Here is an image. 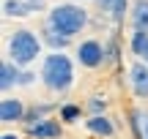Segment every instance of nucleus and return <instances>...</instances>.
Instances as JSON below:
<instances>
[{"label":"nucleus","instance_id":"f257e3e1","mask_svg":"<svg viewBox=\"0 0 148 139\" xmlns=\"http://www.w3.org/2000/svg\"><path fill=\"white\" fill-rule=\"evenodd\" d=\"M74 63H77V60H71L69 55H63V52L44 55L41 68H38L41 85L47 87L49 93H58V96L69 93L71 85H74Z\"/></svg>","mask_w":148,"mask_h":139},{"label":"nucleus","instance_id":"f03ea898","mask_svg":"<svg viewBox=\"0 0 148 139\" xmlns=\"http://www.w3.org/2000/svg\"><path fill=\"white\" fill-rule=\"evenodd\" d=\"M44 27H49V30L60 33L66 38H74L77 33H82L88 27V11L79 3H58L47 11Z\"/></svg>","mask_w":148,"mask_h":139},{"label":"nucleus","instance_id":"7ed1b4c3","mask_svg":"<svg viewBox=\"0 0 148 139\" xmlns=\"http://www.w3.org/2000/svg\"><path fill=\"white\" fill-rule=\"evenodd\" d=\"M41 49H44L41 33L30 30V27H19L8 36V60L16 63L19 68H27L30 63H36L41 57Z\"/></svg>","mask_w":148,"mask_h":139},{"label":"nucleus","instance_id":"20e7f679","mask_svg":"<svg viewBox=\"0 0 148 139\" xmlns=\"http://www.w3.org/2000/svg\"><path fill=\"white\" fill-rule=\"evenodd\" d=\"M74 60H77L82 68H101L107 65V47L99 41V38H85L74 47Z\"/></svg>","mask_w":148,"mask_h":139},{"label":"nucleus","instance_id":"39448f33","mask_svg":"<svg viewBox=\"0 0 148 139\" xmlns=\"http://www.w3.org/2000/svg\"><path fill=\"white\" fill-rule=\"evenodd\" d=\"M25 112L27 104L22 98H0V123L3 126H14V123H25Z\"/></svg>","mask_w":148,"mask_h":139},{"label":"nucleus","instance_id":"423d86ee","mask_svg":"<svg viewBox=\"0 0 148 139\" xmlns=\"http://www.w3.org/2000/svg\"><path fill=\"white\" fill-rule=\"evenodd\" d=\"M129 87H132L134 98H148V63L134 60L129 65Z\"/></svg>","mask_w":148,"mask_h":139},{"label":"nucleus","instance_id":"0eeeda50","mask_svg":"<svg viewBox=\"0 0 148 139\" xmlns=\"http://www.w3.org/2000/svg\"><path fill=\"white\" fill-rule=\"evenodd\" d=\"M55 109H60L58 104H47V101H33L30 107H27L25 112V128H30V126H38L41 120H49L52 117Z\"/></svg>","mask_w":148,"mask_h":139},{"label":"nucleus","instance_id":"6e6552de","mask_svg":"<svg viewBox=\"0 0 148 139\" xmlns=\"http://www.w3.org/2000/svg\"><path fill=\"white\" fill-rule=\"evenodd\" d=\"M96 5H99V11L107 14L115 25H121V22L129 16V8H132L129 0H96Z\"/></svg>","mask_w":148,"mask_h":139},{"label":"nucleus","instance_id":"1a4fd4ad","mask_svg":"<svg viewBox=\"0 0 148 139\" xmlns=\"http://www.w3.org/2000/svg\"><path fill=\"white\" fill-rule=\"evenodd\" d=\"M60 134H63V123L55 120V117L41 120L38 126H30L27 128V136L30 139H60Z\"/></svg>","mask_w":148,"mask_h":139},{"label":"nucleus","instance_id":"9d476101","mask_svg":"<svg viewBox=\"0 0 148 139\" xmlns=\"http://www.w3.org/2000/svg\"><path fill=\"white\" fill-rule=\"evenodd\" d=\"M19 76H22V68L5 57L3 63H0V90L8 93L11 87H19Z\"/></svg>","mask_w":148,"mask_h":139},{"label":"nucleus","instance_id":"9b49d317","mask_svg":"<svg viewBox=\"0 0 148 139\" xmlns=\"http://www.w3.org/2000/svg\"><path fill=\"white\" fill-rule=\"evenodd\" d=\"M85 131L93 136H115V123L110 115H96V117L85 120Z\"/></svg>","mask_w":148,"mask_h":139},{"label":"nucleus","instance_id":"f8f14e48","mask_svg":"<svg viewBox=\"0 0 148 139\" xmlns=\"http://www.w3.org/2000/svg\"><path fill=\"white\" fill-rule=\"evenodd\" d=\"M129 25H132V30H145L148 33V0H132Z\"/></svg>","mask_w":148,"mask_h":139},{"label":"nucleus","instance_id":"ddd939ff","mask_svg":"<svg viewBox=\"0 0 148 139\" xmlns=\"http://www.w3.org/2000/svg\"><path fill=\"white\" fill-rule=\"evenodd\" d=\"M41 41H44V47H49L52 52H63V49L71 47V38L60 36V33L49 30V27H41Z\"/></svg>","mask_w":148,"mask_h":139},{"label":"nucleus","instance_id":"4468645a","mask_svg":"<svg viewBox=\"0 0 148 139\" xmlns=\"http://www.w3.org/2000/svg\"><path fill=\"white\" fill-rule=\"evenodd\" d=\"M33 8L27 0H3V16H14V19H22V16H30Z\"/></svg>","mask_w":148,"mask_h":139},{"label":"nucleus","instance_id":"2eb2a0df","mask_svg":"<svg viewBox=\"0 0 148 139\" xmlns=\"http://www.w3.org/2000/svg\"><path fill=\"white\" fill-rule=\"evenodd\" d=\"M82 112H85V107H79V104H74V101H66V104H60V109H58V117H60V123L71 126V123H79Z\"/></svg>","mask_w":148,"mask_h":139},{"label":"nucleus","instance_id":"dca6fc26","mask_svg":"<svg viewBox=\"0 0 148 139\" xmlns=\"http://www.w3.org/2000/svg\"><path fill=\"white\" fill-rule=\"evenodd\" d=\"M145 126H148V115L143 109H132L129 112V128H132L134 139H145Z\"/></svg>","mask_w":148,"mask_h":139},{"label":"nucleus","instance_id":"f3484780","mask_svg":"<svg viewBox=\"0 0 148 139\" xmlns=\"http://www.w3.org/2000/svg\"><path fill=\"white\" fill-rule=\"evenodd\" d=\"M85 112H88V117H96V115H107V98L104 96H90L88 104H85Z\"/></svg>","mask_w":148,"mask_h":139},{"label":"nucleus","instance_id":"a211bd4d","mask_svg":"<svg viewBox=\"0 0 148 139\" xmlns=\"http://www.w3.org/2000/svg\"><path fill=\"white\" fill-rule=\"evenodd\" d=\"M145 47H148V33H145V30H132V38H129V49L137 55V60H140V55L145 52Z\"/></svg>","mask_w":148,"mask_h":139},{"label":"nucleus","instance_id":"6ab92c4d","mask_svg":"<svg viewBox=\"0 0 148 139\" xmlns=\"http://www.w3.org/2000/svg\"><path fill=\"white\" fill-rule=\"evenodd\" d=\"M104 47H107V65H118V63H121V47H118V38H110Z\"/></svg>","mask_w":148,"mask_h":139},{"label":"nucleus","instance_id":"aec40b11","mask_svg":"<svg viewBox=\"0 0 148 139\" xmlns=\"http://www.w3.org/2000/svg\"><path fill=\"white\" fill-rule=\"evenodd\" d=\"M36 82V74H33L30 68H22V76H19V87H27Z\"/></svg>","mask_w":148,"mask_h":139},{"label":"nucleus","instance_id":"412c9836","mask_svg":"<svg viewBox=\"0 0 148 139\" xmlns=\"http://www.w3.org/2000/svg\"><path fill=\"white\" fill-rule=\"evenodd\" d=\"M27 3H30L33 11H41V8H44V0H27Z\"/></svg>","mask_w":148,"mask_h":139},{"label":"nucleus","instance_id":"4be33fe9","mask_svg":"<svg viewBox=\"0 0 148 139\" xmlns=\"http://www.w3.org/2000/svg\"><path fill=\"white\" fill-rule=\"evenodd\" d=\"M0 139H19V134H11V131H5V134L0 136Z\"/></svg>","mask_w":148,"mask_h":139},{"label":"nucleus","instance_id":"5701e85b","mask_svg":"<svg viewBox=\"0 0 148 139\" xmlns=\"http://www.w3.org/2000/svg\"><path fill=\"white\" fill-rule=\"evenodd\" d=\"M140 60H143V63H148V47H145V52L140 55Z\"/></svg>","mask_w":148,"mask_h":139},{"label":"nucleus","instance_id":"b1692460","mask_svg":"<svg viewBox=\"0 0 148 139\" xmlns=\"http://www.w3.org/2000/svg\"><path fill=\"white\" fill-rule=\"evenodd\" d=\"M145 139H148V126H145Z\"/></svg>","mask_w":148,"mask_h":139}]
</instances>
